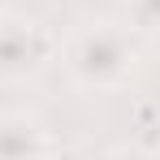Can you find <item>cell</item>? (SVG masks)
I'll return each mask as SVG.
<instances>
[{
  "mask_svg": "<svg viewBox=\"0 0 160 160\" xmlns=\"http://www.w3.org/2000/svg\"><path fill=\"white\" fill-rule=\"evenodd\" d=\"M61 61L87 91H121L138 74V35L121 22H87L61 43Z\"/></svg>",
  "mask_w": 160,
  "mask_h": 160,
  "instance_id": "obj_1",
  "label": "cell"
},
{
  "mask_svg": "<svg viewBox=\"0 0 160 160\" xmlns=\"http://www.w3.org/2000/svg\"><path fill=\"white\" fill-rule=\"evenodd\" d=\"M56 56H61V43L43 22L18 18V13H0V82L35 78Z\"/></svg>",
  "mask_w": 160,
  "mask_h": 160,
  "instance_id": "obj_2",
  "label": "cell"
},
{
  "mask_svg": "<svg viewBox=\"0 0 160 160\" xmlns=\"http://www.w3.org/2000/svg\"><path fill=\"white\" fill-rule=\"evenodd\" d=\"M52 134L30 112H0V160H48Z\"/></svg>",
  "mask_w": 160,
  "mask_h": 160,
  "instance_id": "obj_3",
  "label": "cell"
},
{
  "mask_svg": "<svg viewBox=\"0 0 160 160\" xmlns=\"http://www.w3.org/2000/svg\"><path fill=\"white\" fill-rule=\"evenodd\" d=\"M126 26L134 35H160V0H126Z\"/></svg>",
  "mask_w": 160,
  "mask_h": 160,
  "instance_id": "obj_4",
  "label": "cell"
},
{
  "mask_svg": "<svg viewBox=\"0 0 160 160\" xmlns=\"http://www.w3.org/2000/svg\"><path fill=\"white\" fill-rule=\"evenodd\" d=\"M104 160H160V152H152V147H138V143H126V147H112Z\"/></svg>",
  "mask_w": 160,
  "mask_h": 160,
  "instance_id": "obj_5",
  "label": "cell"
},
{
  "mask_svg": "<svg viewBox=\"0 0 160 160\" xmlns=\"http://www.w3.org/2000/svg\"><path fill=\"white\" fill-rule=\"evenodd\" d=\"M9 9H13V0H0V13H9Z\"/></svg>",
  "mask_w": 160,
  "mask_h": 160,
  "instance_id": "obj_6",
  "label": "cell"
}]
</instances>
